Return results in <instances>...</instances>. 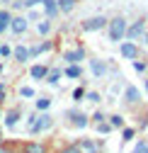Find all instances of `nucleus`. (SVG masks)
Wrapping results in <instances>:
<instances>
[{"label":"nucleus","mask_w":148,"mask_h":153,"mask_svg":"<svg viewBox=\"0 0 148 153\" xmlns=\"http://www.w3.org/2000/svg\"><path fill=\"white\" fill-rule=\"evenodd\" d=\"M107 17H102V15H95V17H87V20H83L80 22V29L83 32H100V29H107Z\"/></svg>","instance_id":"nucleus-4"},{"label":"nucleus","mask_w":148,"mask_h":153,"mask_svg":"<svg viewBox=\"0 0 148 153\" xmlns=\"http://www.w3.org/2000/svg\"><path fill=\"white\" fill-rule=\"evenodd\" d=\"M85 56H87L85 46H78V49H73V51H66V53H63V61H68V63H80V61H85Z\"/></svg>","instance_id":"nucleus-8"},{"label":"nucleus","mask_w":148,"mask_h":153,"mask_svg":"<svg viewBox=\"0 0 148 153\" xmlns=\"http://www.w3.org/2000/svg\"><path fill=\"white\" fill-rule=\"evenodd\" d=\"M58 80H61V71H49V75H46V83L56 85Z\"/></svg>","instance_id":"nucleus-23"},{"label":"nucleus","mask_w":148,"mask_h":153,"mask_svg":"<svg viewBox=\"0 0 148 153\" xmlns=\"http://www.w3.org/2000/svg\"><path fill=\"white\" fill-rule=\"evenodd\" d=\"M146 90H148V78H146Z\"/></svg>","instance_id":"nucleus-40"},{"label":"nucleus","mask_w":148,"mask_h":153,"mask_svg":"<svg viewBox=\"0 0 148 153\" xmlns=\"http://www.w3.org/2000/svg\"><path fill=\"white\" fill-rule=\"evenodd\" d=\"M100 122H104V114L102 112H95V114H92V124H100Z\"/></svg>","instance_id":"nucleus-30"},{"label":"nucleus","mask_w":148,"mask_h":153,"mask_svg":"<svg viewBox=\"0 0 148 153\" xmlns=\"http://www.w3.org/2000/svg\"><path fill=\"white\" fill-rule=\"evenodd\" d=\"M141 42H143V44L148 46V32H143V34H141Z\"/></svg>","instance_id":"nucleus-37"},{"label":"nucleus","mask_w":148,"mask_h":153,"mask_svg":"<svg viewBox=\"0 0 148 153\" xmlns=\"http://www.w3.org/2000/svg\"><path fill=\"white\" fill-rule=\"evenodd\" d=\"M63 75H66V78H70V80L83 78V68H80V63H68V68L63 71Z\"/></svg>","instance_id":"nucleus-14"},{"label":"nucleus","mask_w":148,"mask_h":153,"mask_svg":"<svg viewBox=\"0 0 148 153\" xmlns=\"http://www.w3.org/2000/svg\"><path fill=\"white\" fill-rule=\"evenodd\" d=\"M134 136H136V129L134 126H124L121 129V141H131Z\"/></svg>","instance_id":"nucleus-22"},{"label":"nucleus","mask_w":148,"mask_h":153,"mask_svg":"<svg viewBox=\"0 0 148 153\" xmlns=\"http://www.w3.org/2000/svg\"><path fill=\"white\" fill-rule=\"evenodd\" d=\"M134 153H148V141H138L136 148H134Z\"/></svg>","instance_id":"nucleus-28"},{"label":"nucleus","mask_w":148,"mask_h":153,"mask_svg":"<svg viewBox=\"0 0 148 153\" xmlns=\"http://www.w3.org/2000/svg\"><path fill=\"white\" fill-rule=\"evenodd\" d=\"M41 5H44V12H46V17H49V20H56V17L61 15V10H58V3H56V0H41Z\"/></svg>","instance_id":"nucleus-10"},{"label":"nucleus","mask_w":148,"mask_h":153,"mask_svg":"<svg viewBox=\"0 0 148 153\" xmlns=\"http://www.w3.org/2000/svg\"><path fill=\"white\" fill-rule=\"evenodd\" d=\"M131 153H134V151H131Z\"/></svg>","instance_id":"nucleus-42"},{"label":"nucleus","mask_w":148,"mask_h":153,"mask_svg":"<svg viewBox=\"0 0 148 153\" xmlns=\"http://www.w3.org/2000/svg\"><path fill=\"white\" fill-rule=\"evenodd\" d=\"M22 153H49V148L41 141H29V143L22 146Z\"/></svg>","instance_id":"nucleus-13"},{"label":"nucleus","mask_w":148,"mask_h":153,"mask_svg":"<svg viewBox=\"0 0 148 153\" xmlns=\"http://www.w3.org/2000/svg\"><path fill=\"white\" fill-rule=\"evenodd\" d=\"M90 71H92L95 78H102V75H107V63L100 61V59H92L90 61Z\"/></svg>","instance_id":"nucleus-12"},{"label":"nucleus","mask_w":148,"mask_h":153,"mask_svg":"<svg viewBox=\"0 0 148 153\" xmlns=\"http://www.w3.org/2000/svg\"><path fill=\"white\" fill-rule=\"evenodd\" d=\"M10 53H12L10 46H0V56H10Z\"/></svg>","instance_id":"nucleus-33"},{"label":"nucleus","mask_w":148,"mask_h":153,"mask_svg":"<svg viewBox=\"0 0 148 153\" xmlns=\"http://www.w3.org/2000/svg\"><path fill=\"white\" fill-rule=\"evenodd\" d=\"M97 131L100 134H109V131H112V124H109V122H100L97 124Z\"/></svg>","instance_id":"nucleus-27"},{"label":"nucleus","mask_w":148,"mask_h":153,"mask_svg":"<svg viewBox=\"0 0 148 153\" xmlns=\"http://www.w3.org/2000/svg\"><path fill=\"white\" fill-rule=\"evenodd\" d=\"M131 63H134V68H136L138 73H146V71H148V63H146V61H141V59H134Z\"/></svg>","instance_id":"nucleus-25"},{"label":"nucleus","mask_w":148,"mask_h":153,"mask_svg":"<svg viewBox=\"0 0 148 153\" xmlns=\"http://www.w3.org/2000/svg\"><path fill=\"white\" fill-rule=\"evenodd\" d=\"M29 29V20L24 15H12V20H10V32L15 36H22L24 32Z\"/></svg>","instance_id":"nucleus-5"},{"label":"nucleus","mask_w":148,"mask_h":153,"mask_svg":"<svg viewBox=\"0 0 148 153\" xmlns=\"http://www.w3.org/2000/svg\"><path fill=\"white\" fill-rule=\"evenodd\" d=\"M56 3H58V10L63 15H68V12H73V7H75L78 0H56Z\"/></svg>","instance_id":"nucleus-20"},{"label":"nucleus","mask_w":148,"mask_h":153,"mask_svg":"<svg viewBox=\"0 0 148 153\" xmlns=\"http://www.w3.org/2000/svg\"><path fill=\"white\" fill-rule=\"evenodd\" d=\"M107 122L112 124V129H114V126H124V117H121V114H112Z\"/></svg>","instance_id":"nucleus-24"},{"label":"nucleus","mask_w":148,"mask_h":153,"mask_svg":"<svg viewBox=\"0 0 148 153\" xmlns=\"http://www.w3.org/2000/svg\"><path fill=\"white\" fill-rule=\"evenodd\" d=\"M121 56L126 61H134V59H138V46L134 44V42H121Z\"/></svg>","instance_id":"nucleus-9"},{"label":"nucleus","mask_w":148,"mask_h":153,"mask_svg":"<svg viewBox=\"0 0 148 153\" xmlns=\"http://www.w3.org/2000/svg\"><path fill=\"white\" fill-rule=\"evenodd\" d=\"M95 153H97V151H95Z\"/></svg>","instance_id":"nucleus-43"},{"label":"nucleus","mask_w":148,"mask_h":153,"mask_svg":"<svg viewBox=\"0 0 148 153\" xmlns=\"http://www.w3.org/2000/svg\"><path fill=\"white\" fill-rule=\"evenodd\" d=\"M85 97V88H75L73 90V100H83Z\"/></svg>","instance_id":"nucleus-29"},{"label":"nucleus","mask_w":148,"mask_h":153,"mask_svg":"<svg viewBox=\"0 0 148 153\" xmlns=\"http://www.w3.org/2000/svg\"><path fill=\"white\" fill-rule=\"evenodd\" d=\"M20 117H22V112L20 109H10V112H5V126H15L17 122H20Z\"/></svg>","instance_id":"nucleus-19"},{"label":"nucleus","mask_w":148,"mask_h":153,"mask_svg":"<svg viewBox=\"0 0 148 153\" xmlns=\"http://www.w3.org/2000/svg\"><path fill=\"white\" fill-rule=\"evenodd\" d=\"M51 29H53V20H49V17H44V20L36 25V32H39L41 36H49V34H51Z\"/></svg>","instance_id":"nucleus-18"},{"label":"nucleus","mask_w":148,"mask_h":153,"mask_svg":"<svg viewBox=\"0 0 148 153\" xmlns=\"http://www.w3.org/2000/svg\"><path fill=\"white\" fill-rule=\"evenodd\" d=\"M146 25H148V20H146V17H138V20L129 22V27H126V39H129V42L141 39V34L146 32Z\"/></svg>","instance_id":"nucleus-3"},{"label":"nucleus","mask_w":148,"mask_h":153,"mask_svg":"<svg viewBox=\"0 0 148 153\" xmlns=\"http://www.w3.org/2000/svg\"><path fill=\"white\" fill-rule=\"evenodd\" d=\"M90 102H100V92H85Z\"/></svg>","instance_id":"nucleus-32"},{"label":"nucleus","mask_w":148,"mask_h":153,"mask_svg":"<svg viewBox=\"0 0 148 153\" xmlns=\"http://www.w3.org/2000/svg\"><path fill=\"white\" fill-rule=\"evenodd\" d=\"M3 102H5V85L0 83V105H3Z\"/></svg>","instance_id":"nucleus-35"},{"label":"nucleus","mask_w":148,"mask_h":153,"mask_svg":"<svg viewBox=\"0 0 148 153\" xmlns=\"http://www.w3.org/2000/svg\"><path fill=\"white\" fill-rule=\"evenodd\" d=\"M68 122H70V126H75V129H85L90 124V117L83 114V112H68Z\"/></svg>","instance_id":"nucleus-7"},{"label":"nucleus","mask_w":148,"mask_h":153,"mask_svg":"<svg viewBox=\"0 0 148 153\" xmlns=\"http://www.w3.org/2000/svg\"><path fill=\"white\" fill-rule=\"evenodd\" d=\"M126 27H129L126 17H112V20L107 22V36H109V42L126 39Z\"/></svg>","instance_id":"nucleus-1"},{"label":"nucleus","mask_w":148,"mask_h":153,"mask_svg":"<svg viewBox=\"0 0 148 153\" xmlns=\"http://www.w3.org/2000/svg\"><path fill=\"white\" fill-rule=\"evenodd\" d=\"M51 49H53V42L44 39L41 44H36V46H29V56H39V53H44V51H51Z\"/></svg>","instance_id":"nucleus-17"},{"label":"nucleus","mask_w":148,"mask_h":153,"mask_svg":"<svg viewBox=\"0 0 148 153\" xmlns=\"http://www.w3.org/2000/svg\"><path fill=\"white\" fill-rule=\"evenodd\" d=\"M58 153H83V151L78 148V143H68V146H63Z\"/></svg>","instance_id":"nucleus-26"},{"label":"nucleus","mask_w":148,"mask_h":153,"mask_svg":"<svg viewBox=\"0 0 148 153\" xmlns=\"http://www.w3.org/2000/svg\"><path fill=\"white\" fill-rule=\"evenodd\" d=\"M0 143H3V129H0Z\"/></svg>","instance_id":"nucleus-38"},{"label":"nucleus","mask_w":148,"mask_h":153,"mask_svg":"<svg viewBox=\"0 0 148 153\" xmlns=\"http://www.w3.org/2000/svg\"><path fill=\"white\" fill-rule=\"evenodd\" d=\"M34 107L39 109V112H46V109L51 107V97H46V95H44V97H39V100L34 102Z\"/></svg>","instance_id":"nucleus-21"},{"label":"nucleus","mask_w":148,"mask_h":153,"mask_svg":"<svg viewBox=\"0 0 148 153\" xmlns=\"http://www.w3.org/2000/svg\"><path fill=\"white\" fill-rule=\"evenodd\" d=\"M124 105L126 107H138L141 105V95H138V90L134 85H126V90H124Z\"/></svg>","instance_id":"nucleus-6"},{"label":"nucleus","mask_w":148,"mask_h":153,"mask_svg":"<svg viewBox=\"0 0 148 153\" xmlns=\"http://www.w3.org/2000/svg\"><path fill=\"white\" fill-rule=\"evenodd\" d=\"M78 148L83 153H95L97 151V141L95 139H78Z\"/></svg>","instance_id":"nucleus-16"},{"label":"nucleus","mask_w":148,"mask_h":153,"mask_svg":"<svg viewBox=\"0 0 148 153\" xmlns=\"http://www.w3.org/2000/svg\"><path fill=\"white\" fill-rule=\"evenodd\" d=\"M22 3H24V7H34L36 3H41V0H22Z\"/></svg>","instance_id":"nucleus-34"},{"label":"nucleus","mask_w":148,"mask_h":153,"mask_svg":"<svg viewBox=\"0 0 148 153\" xmlns=\"http://www.w3.org/2000/svg\"><path fill=\"white\" fill-rule=\"evenodd\" d=\"M0 153H7V151H5V148H0Z\"/></svg>","instance_id":"nucleus-39"},{"label":"nucleus","mask_w":148,"mask_h":153,"mask_svg":"<svg viewBox=\"0 0 148 153\" xmlns=\"http://www.w3.org/2000/svg\"><path fill=\"white\" fill-rule=\"evenodd\" d=\"M0 73H3V63H0Z\"/></svg>","instance_id":"nucleus-41"},{"label":"nucleus","mask_w":148,"mask_h":153,"mask_svg":"<svg viewBox=\"0 0 148 153\" xmlns=\"http://www.w3.org/2000/svg\"><path fill=\"white\" fill-rule=\"evenodd\" d=\"M12 53H15V61L17 63H27L32 59V56H29V46H24V44H17Z\"/></svg>","instance_id":"nucleus-11"},{"label":"nucleus","mask_w":148,"mask_h":153,"mask_svg":"<svg viewBox=\"0 0 148 153\" xmlns=\"http://www.w3.org/2000/svg\"><path fill=\"white\" fill-rule=\"evenodd\" d=\"M29 75H32L34 80H46V75H49V66H44V63H39V66H32Z\"/></svg>","instance_id":"nucleus-15"},{"label":"nucleus","mask_w":148,"mask_h":153,"mask_svg":"<svg viewBox=\"0 0 148 153\" xmlns=\"http://www.w3.org/2000/svg\"><path fill=\"white\" fill-rule=\"evenodd\" d=\"M7 29H10V25H7V22H0V34H5Z\"/></svg>","instance_id":"nucleus-36"},{"label":"nucleus","mask_w":148,"mask_h":153,"mask_svg":"<svg viewBox=\"0 0 148 153\" xmlns=\"http://www.w3.org/2000/svg\"><path fill=\"white\" fill-rule=\"evenodd\" d=\"M51 124H53V119L49 117L46 112H41L39 117H36V114H32V117H29V122H27V129H29L32 134H41V131L51 129Z\"/></svg>","instance_id":"nucleus-2"},{"label":"nucleus","mask_w":148,"mask_h":153,"mask_svg":"<svg viewBox=\"0 0 148 153\" xmlns=\"http://www.w3.org/2000/svg\"><path fill=\"white\" fill-rule=\"evenodd\" d=\"M20 95H22V97H34V90H32V88H22Z\"/></svg>","instance_id":"nucleus-31"}]
</instances>
